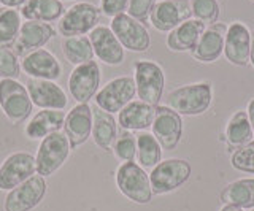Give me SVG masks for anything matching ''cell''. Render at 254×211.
I'll return each instance as SVG.
<instances>
[{
    "label": "cell",
    "instance_id": "obj_1",
    "mask_svg": "<svg viewBox=\"0 0 254 211\" xmlns=\"http://www.w3.org/2000/svg\"><path fill=\"white\" fill-rule=\"evenodd\" d=\"M213 89L208 83H195L181 86L167 94L165 106L172 108L180 116H198L205 113L211 105Z\"/></svg>",
    "mask_w": 254,
    "mask_h": 211
},
{
    "label": "cell",
    "instance_id": "obj_2",
    "mask_svg": "<svg viewBox=\"0 0 254 211\" xmlns=\"http://www.w3.org/2000/svg\"><path fill=\"white\" fill-rule=\"evenodd\" d=\"M116 186L130 202L146 205L153 199L149 175L137 162H123L116 170Z\"/></svg>",
    "mask_w": 254,
    "mask_h": 211
},
{
    "label": "cell",
    "instance_id": "obj_3",
    "mask_svg": "<svg viewBox=\"0 0 254 211\" xmlns=\"http://www.w3.org/2000/svg\"><path fill=\"white\" fill-rule=\"evenodd\" d=\"M70 151H71L70 142L62 130L45 137L40 142L35 154L37 175L43 178L54 175L67 162Z\"/></svg>",
    "mask_w": 254,
    "mask_h": 211
},
{
    "label": "cell",
    "instance_id": "obj_4",
    "mask_svg": "<svg viewBox=\"0 0 254 211\" xmlns=\"http://www.w3.org/2000/svg\"><path fill=\"white\" fill-rule=\"evenodd\" d=\"M27 88L18 80H0V110L11 124H21L32 113Z\"/></svg>",
    "mask_w": 254,
    "mask_h": 211
},
{
    "label": "cell",
    "instance_id": "obj_5",
    "mask_svg": "<svg viewBox=\"0 0 254 211\" xmlns=\"http://www.w3.org/2000/svg\"><path fill=\"white\" fill-rule=\"evenodd\" d=\"M190 163L183 159H167L161 160L151 170L149 183L153 194L162 195L177 191L185 184L190 176Z\"/></svg>",
    "mask_w": 254,
    "mask_h": 211
},
{
    "label": "cell",
    "instance_id": "obj_6",
    "mask_svg": "<svg viewBox=\"0 0 254 211\" xmlns=\"http://www.w3.org/2000/svg\"><path fill=\"white\" fill-rule=\"evenodd\" d=\"M135 72V88L137 96L141 102L157 106L164 94L165 76L161 65L151 60H137L133 64Z\"/></svg>",
    "mask_w": 254,
    "mask_h": 211
},
{
    "label": "cell",
    "instance_id": "obj_7",
    "mask_svg": "<svg viewBox=\"0 0 254 211\" xmlns=\"http://www.w3.org/2000/svg\"><path fill=\"white\" fill-rule=\"evenodd\" d=\"M99 19L100 10L94 3L78 2L65 10L64 16L59 19L58 30L64 38L86 35L91 34L92 29L97 27Z\"/></svg>",
    "mask_w": 254,
    "mask_h": 211
},
{
    "label": "cell",
    "instance_id": "obj_8",
    "mask_svg": "<svg viewBox=\"0 0 254 211\" xmlns=\"http://www.w3.org/2000/svg\"><path fill=\"white\" fill-rule=\"evenodd\" d=\"M137 94L135 80L132 76H118L110 80L95 94V105L110 114L119 113L126 105H129Z\"/></svg>",
    "mask_w": 254,
    "mask_h": 211
},
{
    "label": "cell",
    "instance_id": "obj_9",
    "mask_svg": "<svg viewBox=\"0 0 254 211\" xmlns=\"http://www.w3.org/2000/svg\"><path fill=\"white\" fill-rule=\"evenodd\" d=\"M110 29L116 35L119 43L123 45V48L129 51L143 53L151 46V38L146 26L138 19L129 16L127 13L118 14L111 19Z\"/></svg>",
    "mask_w": 254,
    "mask_h": 211
},
{
    "label": "cell",
    "instance_id": "obj_10",
    "mask_svg": "<svg viewBox=\"0 0 254 211\" xmlns=\"http://www.w3.org/2000/svg\"><path fill=\"white\" fill-rule=\"evenodd\" d=\"M46 191V179L40 175H34L27 181L8 191L3 202V211H32L43 202Z\"/></svg>",
    "mask_w": 254,
    "mask_h": 211
},
{
    "label": "cell",
    "instance_id": "obj_11",
    "mask_svg": "<svg viewBox=\"0 0 254 211\" xmlns=\"http://www.w3.org/2000/svg\"><path fill=\"white\" fill-rule=\"evenodd\" d=\"M34 175H37L35 156L16 151L0 163V191H11Z\"/></svg>",
    "mask_w": 254,
    "mask_h": 211
},
{
    "label": "cell",
    "instance_id": "obj_12",
    "mask_svg": "<svg viewBox=\"0 0 254 211\" xmlns=\"http://www.w3.org/2000/svg\"><path fill=\"white\" fill-rule=\"evenodd\" d=\"M100 86V67L95 60L76 65L68 78V92L76 104H89Z\"/></svg>",
    "mask_w": 254,
    "mask_h": 211
},
{
    "label": "cell",
    "instance_id": "obj_13",
    "mask_svg": "<svg viewBox=\"0 0 254 211\" xmlns=\"http://www.w3.org/2000/svg\"><path fill=\"white\" fill-rule=\"evenodd\" d=\"M192 14L189 0H159L149 13V21L161 32H170Z\"/></svg>",
    "mask_w": 254,
    "mask_h": 211
},
{
    "label": "cell",
    "instance_id": "obj_14",
    "mask_svg": "<svg viewBox=\"0 0 254 211\" xmlns=\"http://www.w3.org/2000/svg\"><path fill=\"white\" fill-rule=\"evenodd\" d=\"M151 130H153V135L156 137L162 150L172 151L177 148L181 140V116L169 106H156V116Z\"/></svg>",
    "mask_w": 254,
    "mask_h": 211
},
{
    "label": "cell",
    "instance_id": "obj_15",
    "mask_svg": "<svg viewBox=\"0 0 254 211\" xmlns=\"http://www.w3.org/2000/svg\"><path fill=\"white\" fill-rule=\"evenodd\" d=\"M26 88L32 104L40 110H65L68 104L67 94L59 84H56V81L29 78Z\"/></svg>",
    "mask_w": 254,
    "mask_h": 211
},
{
    "label": "cell",
    "instance_id": "obj_16",
    "mask_svg": "<svg viewBox=\"0 0 254 211\" xmlns=\"http://www.w3.org/2000/svg\"><path fill=\"white\" fill-rule=\"evenodd\" d=\"M21 70L29 78L56 81L62 76V65L51 51L40 48L22 56Z\"/></svg>",
    "mask_w": 254,
    "mask_h": 211
},
{
    "label": "cell",
    "instance_id": "obj_17",
    "mask_svg": "<svg viewBox=\"0 0 254 211\" xmlns=\"http://www.w3.org/2000/svg\"><path fill=\"white\" fill-rule=\"evenodd\" d=\"M64 134L67 135L71 150L84 145L92 135V108L89 104H76L64 121Z\"/></svg>",
    "mask_w": 254,
    "mask_h": 211
},
{
    "label": "cell",
    "instance_id": "obj_18",
    "mask_svg": "<svg viewBox=\"0 0 254 211\" xmlns=\"http://www.w3.org/2000/svg\"><path fill=\"white\" fill-rule=\"evenodd\" d=\"M94 56L107 65H119L124 60V48L110 27L97 26L89 34Z\"/></svg>",
    "mask_w": 254,
    "mask_h": 211
},
{
    "label": "cell",
    "instance_id": "obj_19",
    "mask_svg": "<svg viewBox=\"0 0 254 211\" xmlns=\"http://www.w3.org/2000/svg\"><path fill=\"white\" fill-rule=\"evenodd\" d=\"M251 51V32L243 22H232L227 27L224 40V54L230 64L237 67H245L250 62Z\"/></svg>",
    "mask_w": 254,
    "mask_h": 211
},
{
    "label": "cell",
    "instance_id": "obj_20",
    "mask_svg": "<svg viewBox=\"0 0 254 211\" xmlns=\"http://www.w3.org/2000/svg\"><path fill=\"white\" fill-rule=\"evenodd\" d=\"M54 37V29L48 22L26 21L22 22L19 35L13 43L11 50L16 56H26L27 53L43 48V46Z\"/></svg>",
    "mask_w": 254,
    "mask_h": 211
},
{
    "label": "cell",
    "instance_id": "obj_21",
    "mask_svg": "<svg viewBox=\"0 0 254 211\" xmlns=\"http://www.w3.org/2000/svg\"><path fill=\"white\" fill-rule=\"evenodd\" d=\"M226 34H227V26L221 24V22H216V24L205 29L202 37L198 38L195 48L190 51L192 53V57L200 62H205V64L218 60L222 51H224Z\"/></svg>",
    "mask_w": 254,
    "mask_h": 211
},
{
    "label": "cell",
    "instance_id": "obj_22",
    "mask_svg": "<svg viewBox=\"0 0 254 211\" xmlns=\"http://www.w3.org/2000/svg\"><path fill=\"white\" fill-rule=\"evenodd\" d=\"M156 106L141 100H132L118 113V122L124 130H145L153 126Z\"/></svg>",
    "mask_w": 254,
    "mask_h": 211
},
{
    "label": "cell",
    "instance_id": "obj_23",
    "mask_svg": "<svg viewBox=\"0 0 254 211\" xmlns=\"http://www.w3.org/2000/svg\"><path fill=\"white\" fill-rule=\"evenodd\" d=\"M65 111L64 110H40L24 129V134L30 140H42L54 132H61L65 121Z\"/></svg>",
    "mask_w": 254,
    "mask_h": 211
},
{
    "label": "cell",
    "instance_id": "obj_24",
    "mask_svg": "<svg viewBox=\"0 0 254 211\" xmlns=\"http://www.w3.org/2000/svg\"><path fill=\"white\" fill-rule=\"evenodd\" d=\"M205 32V24L198 19H188L178 27L170 30L167 37V46L172 51H192L198 38Z\"/></svg>",
    "mask_w": 254,
    "mask_h": 211
},
{
    "label": "cell",
    "instance_id": "obj_25",
    "mask_svg": "<svg viewBox=\"0 0 254 211\" xmlns=\"http://www.w3.org/2000/svg\"><path fill=\"white\" fill-rule=\"evenodd\" d=\"M118 137L116 119L97 105L92 106V140L100 150L110 151Z\"/></svg>",
    "mask_w": 254,
    "mask_h": 211
},
{
    "label": "cell",
    "instance_id": "obj_26",
    "mask_svg": "<svg viewBox=\"0 0 254 211\" xmlns=\"http://www.w3.org/2000/svg\"><path fill=\"white\" fill-rule=\"evenodd\" d=\"M19 13L26 21L53 22L64 16L65 6L61 0H26Z\"/></svg>",
    "mask_w": 254,
    "mask_h": 211
},
{
    "label": "cell",
    "instance_id": "obj_27",
    "mask_svg": "<svg viewBox=\"0 0 254 211\" xmlns=\"http://www.w3.org/2000/svg\"><path fill=\"white\" fill-rule=\"evenodd\" d=\"M221 202L224 205L238 208H254V178L237 179L221 191Z\"/></svg>",
    "mask_w": 254,
    "mask_h": 211
},
{
    "label": "cell",
    "instance_id": "obj_28",
    "mask_svg": "<svg viewBox=\"0 0 254 211\" xmlns=\"http://www.w3.org/2000/svg\"><path fill=\"white\" fill-rule=\"evenodd\" d=\"M253 129L246 111H237L232 114L226 126V142L229 148L238 150L245 145L253 142Z\"/></svg>",
    "mask_w": 254,
    "mask_h": 211
},
{
    "label": "cell",
    "instance_id": "obj_29",
    "mask_svg": "<svg viewBox=\"0 0 254 211\" xmlns=\"http://www.w3.org/2000/svg\"><path fill=\"white\" fill-rule=\"evenodd\" d=\"M62 54L70 64L81 65L94 59V50L89 37L78 35V37H65L62 40Z\"/></svg>",
    "mask_w": 254,
    "mask_h": 211
},
{
    "label": "cell",
    "instance_id": "obj_30",
    "mask_svg": "<svg viewBox=\"0 0 254 211\" xmlns=\"http://www.w3.org/2000/svg\"><path fill=\"white\" fill-rule=\"evenodd\" d=\"M137 160L141 168L151 170L162 160V148L153 134L141 132L137 135Z\"/></svg>",
    "mask_w": 254,
    "mask_h": 211
},
{
    "label": "cell",
    "instance_id": "obj_31",
    "mask_svg": "<svg viewBox=\"0 0 254 211\" xmlns=\"http://www.w3.org/2000/svg\"><path fill=\"white\" fill-rule=\"evenodd\" d=\"M21 26L19 10L0 6V46H13L19 35Z\"/></svg>",
    "mask_w": 254,
    "mask_h": 211
},
{
    "label": "cell",
    "instance_id": "obj_32",
    "mask_svg": "<svg viewBox=\"0 0 254 211\" xmlns=\"http://www.w3.org/2000/svg\"><path fill=\"white\" fill-rule=\"evenodd\" d=\"M111 150H113L115 158L121 162H132L137 158V135H133L129 130L121 132L116 137V142Z\"/></svg>",
    "mask_w": 254,
    "mask_h": 211
},
{
    "label": "cell",
    "instance_id": "obj_33",
    "mask_svg": "<svg viewBox=\"0 0 254 211\" xmlns=\"http://www.w3.org/2000/svg\"><path fill=\"white\" fill-rule=\"evenodd\" d=\"M190 10L195 19L203 24H216L219 18V3L218 0H190Z\"/></svg>",
    "mask_w": 254,
    "mask_h": 211
},
{
    "label": "cell",
    "instance_id": "obj_34",
    "mask_svg": "<svg viewBox=\"0 0 254 211\" xmlns=\"http://www.w3.org/2000/svg\"><path fill=\"white\" fill-rule=\"evenodd\" d=\"M21 62L10 46H0V80H18Z\"/></svg>",
    "mask_w": 254,
    "mask_h": 211
},
{
    "label": "cell",
    "instance_id": "obj_35",
    "mask_svg": "<svg viewBox=\"0 0 254 211\" xmlns=\"http://www.w3.org/2000/svg\"><path fill=\"white\" fill-rule=\"evenodd\" d=\"M230 165L238 171L254 173V140L234 151L230 158Z\"/></svg>",
    "mask_w": 254,
    "mask_h": 211
},
{
    "label": "cell",
    "instance_id": "obj_36",
    "mask_svg": "<svg viewBox=\"0 0 254 211\" xmlns=\"http://www.w3.org/2000/svg\"><path fill=\"white\" fill-rule=\"evenodd\" d=\"M156 3V0H129L127 5V14L135 19H138L140 22H145L146 18L149 16L151 10Z\"/></svg>",
    "mask_w": 254,
    "mask_h": 211
},
{
    "label": "cell",
    "instance_id": "obj_37",
    "mask_svg": "<svg viewBox=\"0 0 254 211\" xmlns=\"http://www.w3.org/2000/svg\"><path fill=\"white\" fill-rule=\"evenodd\" d=\"M129 0H100L99 10L108 18H115L118 14H123L127 10Z\"/></svg>",
    "mask_w": 254,
    "mask_h": 211
},
{
    "label": "cell",
    "instance_id": "obj_38",
    "mask_svg": "<svg viewBox=\"0 0 254 211\" xmlns=\"http://www.w3.org/2000/svg\"><path fill=\"white\" fill-rule=\"evenodd\" d=\"M2 6H8V8H18L26 3V0H0Z\"/></svg>",
    "mask_w": 254,
    "mask_h": 211
},
{
    "label": "cell",
    "instance_id": "obj_39",
    "mask_svg": "<svg viewBox=\"0 0 254 211\" xmlns=\"http://www.w3.org/2000/svg\"><path fill=\"white\" fill-rule=\"evenodd\" d=\"M246 113H248L250 124H251V129H253V135H254V99H251V100H250V104H248V110H246Z\"/></svg>",
    "mask_w": 254,
    "mask_h": 211
},
{
    "label": "cell",
    "instance_id": "obj_40",
    "mask_svg": "<svg viewBox=\"0 0 254 211\" xmlns=\"http://www.w3.org/2000/svg\"><path fill=\"white\" fill-rule=\"evenodd\" d=\"M250 62L254 67V32L251 34V51H250Z\"/></svg>",
    "mask_w": 254,
    "mask_h": 211
},
{
    "label": "cell",
    "instance_id": "obj_41",
    "mask_svg": "<svg viewBox=\"0 0 254 211\" xmlns=\"http://www.w3.org/2000/svg\"><path fill=\"white\" fill-rule=\"evenodd\" d=\"M221 211H243V208H238V207H234V205H224L221 208Z\"/></svg>",
    "mask_w": 254,
    "mask_h": 211
},
{
    "label": "cell",
    "instance_id": "obj_42",
    "mask_svg": "<svg viewBox=\"0 0 254 211\" xmlns=\"http://www.w3.org/2000/svg\"><path fill=\"white\" fill-rule=\"evenodd\" d=\"M251 211H254V208H253V210H251Z\"/></svg>",
    "mask_w": 254,
    "mask_h": 211
},
{
    "label": "cell",
    "instance_id": "obj_43",
    "mask_svg": "<svg viewBox=\"0 0 254 211\" xmlns=\"http://www.w3.org/2000/svg\"><path fill=\"white\" fill-rule=\"evenodd\" d=\"M253 2H254V0H253Z\"/></svg>",
    "mask_w": 254,
    "mask_h": 211
}]
</instances>
